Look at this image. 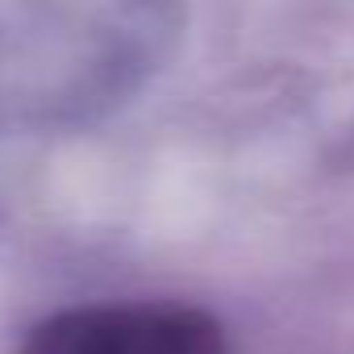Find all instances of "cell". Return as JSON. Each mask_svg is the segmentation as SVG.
Listing matches in <instances>:
<instances>
[{"instance_id": "obj_1", "label": "cell", "mask_w": 354, "mask_h": 354, "mask_svg": "<svg viewBox=\"0 0 354 354\" xmlns=\"http://www.w3.org/2000/svg\"><path fill=\"white\" fill-rule=\"evenodd\" d=\"M21 354H225V333L188 304H92L34 325Z\"/></svg>"}]
</instances>
